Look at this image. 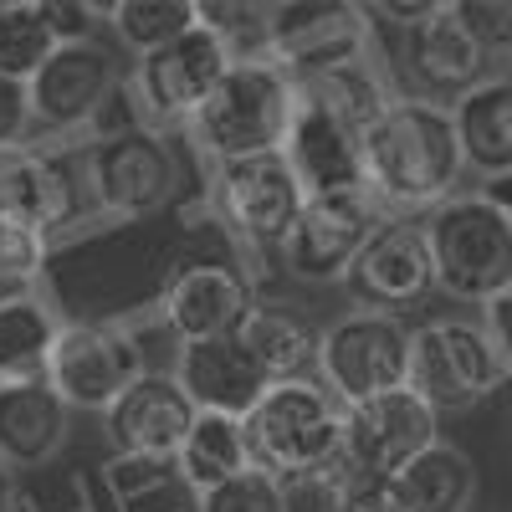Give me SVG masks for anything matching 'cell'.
<instances>
[{"label": "cell", "instance_id": "obj_2", "mask_svg": "<svg viewBox=\"0 0 512 512\" xmlns=\"http://www.w3.org/2000/svg\"><path fill=\"white\" fill-rule=\"evenodd\" d=\"M251 466L282 487L297 482H333L344 461V405L318 379H287L256 400L241 420Z\"/></svg>", "mask_w": 512, "mask_h": 512}, {"label": "cell", "instance_id": "obj_6", "mask_svg": "<svg viewBox=\"0 0 512 512\" xmlns=\"http://www.w3.org/2000/svg\"><path fill=\"white\" fill-rule=\"evenodd\" d=\"M502 359L492 338L472 318H431L410 338V390L431 405L436 415L477 410L502 390Z\"/></svg>", "mask_w": 512, "mask_h": 512}, {"label": "cell", "instance_id": "obj_28", "mask_svg": "<svg viewBox=\"0 0 512 512\" xmlns=\"http://www.w3.org/2000/svg\"><path fill=\"white\" fill-rule=\"evenodd\" d=\"M103 482L118 512H195V492L175 456H108Z\"/></svg>", "mask_w": 512, "mask_h": 512}, {"label": "cell", "instance_id": "obj_7", "mask_svg": "<svg viewBox=\"0 0 512 512\" xmlns=\"http://www.w3.org/2000/svg\"><path fill=\"white\" fill-rule=\"evenodd\" d=\"M149 374L144 344L134 328L93 318V323H62L57 349L47 359V384L62 395L67 410H98L108 415L134 384Z\"/></svg>", "mask_w": 512, "mask_h": 512}, {"label": "cell", "instance_id": "obj_11", "mask_svg": "<svg viewBox=\"0 0 512 512\" xmlns=\"http://www.w3.org/2000/svg\"><path fill=\"white\" fill-rule=\"evenodd\" d=\"M88 185L108 216L139 221L154 216L175 200L180 164L169 154V144L149 128H128V134H108L88 154Z\"/></svg>", "mask_w": 512, "mask_h": 512}, {"label": "cell", "instance_id": "obj_24", "mask_svg": "<svg viewBox=\"0 0 512 512\" xmlns=\"http://www.w3.org/2000/svg\"><path fill=\"white\" fill-rule=\"evenodd\" d=\"M236 338L251 349V359L262 364V374L272 384L313 379L318 374V333H313V323L303 313H292V308L251 303V313H246Z\"/></svg>", "mask_w": 512, "mask_h": 512}, {"label": "cell", "instance_id": "obj_1", "mask_svg": "<svg viewBox=\"0 0 512 512\" xmlns=\"http://www.w3.org/2000/svg\"><path fill=\"white\" fill-rule=\"evenodd\" d=\"M461 144L451 108L425 103L415 93L390 98L369 134H364V180L379 210L390 216H415V210H436L456 195L461 180Z\"/></svg>", "mask_w": 512, "mask_h": 512}, {"label": "cell", "instance_id": "obj_25", "mask_svg": "<svg viewBox=\"0 0 512 512\" xmlns=\"http://www.w3.org/2000/svg\"><path fill=\"white\" fill-rule=\"evenodd\" d=\"M57 333H62V318L41 292L0 297V384L47 374Z\"/></svg>", "mask_w": 512, "mask_h": 512}, {"label": "cell", "instance_id": "obj_35", "mask_svg": "<svg viewBox=\"0 0 512 512\" xmlns=\"http://www.w3.org/2000/svg\"><path fill=\"white\" fill-rule=\"evenodd\" d=\"M333 512H410L405 492L395 477H369V472H349L333 487Z\"/></svg>", "mask_w": 512, "mask_h": 512}, {"label": "cell", "instance_id": "obj_22", "mask_svg": "<svg viewBox=\"0 0 512 512\" xmlns=\"http://www.w3.org/2000/svg\"><path fill=\"white\" fill-rule=\"evenodd\" d=\"M405 67L415 77V98L425 103H456L477 88V82H487V52L477 47L472 36H466V26L456 21L451 6H441L425 26L405 31Z\"/></svg>", "mask_w": 512, "mask_h": 512}, {"label": "cell", "instance_id": "obj_15", "mask_svg": "<svg viewBox=\"0 0 512 512\" xmlns=\"http://www.w3.org/2000/svg\"><path fill=\"white\" fill-rule=\"evenodd\" d=\"M118 88V57L103 41H62V47L41 62V72L26 82L31 93V123L47 134H72V128L93 123L103 103Z\"/></svg>", "mask_w": 512, "mask_h": 512}, {"label": "cell", "instance_id": "obj_32", "mask_svg": "<svg viewBox=\"0 0 512 512\" xmlns=\"http://www.w3.org/2000/svg\"><path fill=\"white\" fill-rule=\"evenodd\" d=\"M195 512H292V497L282 482H272L267 472H241L221 487H210L195 497Z\"/></svg>", "mask_w": 512, "mask_h": 512}, {"label": "cell", "instance_id": "obj_21", "mask_svg": "<svg viewBox=\"0 0 512 512\" xmlns=\"http://www.w3.org/2000/svg\"><path fill=\"white\" fill-rule=\"evenodd\" d=\"M67 436H72V410L47 384V374L0 384V466L6 472L47 466L67 446Z\"/></svg>", "mask_w": 512, "mask_h": 512}, {"label": "cell", "instance_id": "obj_33", "mask_svg": "<svg viewBox=\"0 0 512 512\" xmlns=\"http://www.w3.org/2000/svg\"><path fill=\"white\" fill-rule=\"evenodd\" d=\"M47 251H52V241L41 231L0 221V297L31 292V282L41 277V267H47Z\"/></svg>", "mask_w": 512, "mask_h": 512}, {"label": "cell", "instance_id": "obj_10", "mask_svg": "<svg viewBox=\"0 0 512 512\" xmlns=\"http://www.w3.org/2000/svg\"><path fill=\"white\" fill-rule=\"evenodd\" d=\"M267 57L292 82L328 72L338 62H359L369 57V16L364 6H338V0L267 6Z\"/></svg>", "mask_w": 512, "mask_h": 512}, {"label": "cell", "instance_id": "obj_38", "mask_svg": "<svg viewBox=\"0 0 512 512\" xmlns=\"http://www.w3.org/2000/svg\"><path fill=\"white\" fill-rule=\"evenodd\" d=\"M436 11H441V0H374V6H364V16H379V21H390L400 31L425 26Z\"/></svg>", "mask_w": 512, "mask_h": 512}, {"label": "cell", "instance_id": "obj_9", "mask_svg": "<svg viewBox=\"0 0 512 512\" xmlns=\"http://www.w3.org/2000/svg\"><path fill=\"white\" fill-rule=\"evenodd\" d=\"M303 185H297L292 164L282 154H256V159H231L216 164V210L236 231L241 246L282 251L287 231L303 216Z\"/></svg>", "mask_w": 512, "mask_h": 512}, {"label": "cell", "instance_id": "obj_31", "mask_svg": "<svg viewBox=\"0 0 512 512\" xmlns=\"http://www.w3.org/2000/svg\"><path fill=\"white\" fill-rule=\"evenodd\" d=\"M103 16H108V26L123 47L149 57V52L169 47L175 36H185L195 26V0H118Z\"/></svg>", "mask_w": 512, "mask_h": 512}, {"label": "cell", "instance_id": "obj_17", "mask_svg": "<svg viewBox=\"0 0 512 512\" xmlns=\"http://www.w3.org/2000/svg\"><path fill=\"white\" fill-rule=\"evenodd\" d=\"M282 159L292 164L303 195H359V190H369V180H364V134H354L349 123H338L333 113H323L303 98H297Z\"/></svg>", "mask_w": 512, "mask_h": 512}, {"label": "cell", "instance_id": "obj_20", "mask_svg": "<svg viewBox=\"0 0 512 512\" xmlns=\"http://www.w3.org/2000/svg\"><path fill=\"white\" fill-rule=\"evenodd\" d=\"M251 313V287L231 267H180L164 287V323L180 344H210V338L241 333Z\"/></svg>", "mask_w": 512, "mask_h": 512}, {"label": "cell", "instance_id": "obj_8", "mask_svg": "<svg viewBox=\"0 0 512 512\" xmlns=\"http://www.w3.org/2000/svg\"><path fill=\"white\" fill-rule=\"evenodd\" d=\"M441 441V415L425 405L410 384L390 395H374L344 410V461H338V477L349 472H369V477H400L405 466L431 451ZM328 482V487H333Z\"/></svg>", "mask_w": 512, "mask_h": 512}, {"label": "cell", "instance_id": "obj_19", "mask_svg": "<svg viewBox=\"0 0 512 512\" xmlns=\"http://www.w3.org/2000/svg\"><path fill=\"white\" fill-rule=\"evenodd\" d=\"M175 379L200 415H231V420H246L256 400L272 390V379L262 374V364L251 359V349L236 333L210 338V344H185Z\"/></svg>", "mask_w": 512, "mask_h": 512}, {"label": "cell", "instance_id": "obj_4", "mask_svg": "<svg viewBox=\"0 0 512 512\" xmlns=\"http://www.w3.org/2000/svg\"><path fill=\"white\" fill-rule=\"evenodd\" d=\"M420 226L431 246L436 292L477 308L512 292V226L482 190L441 200Z\"/></svg>", "mask_w": 512, "mask_h": 512}, {"label": "cell", "instance_id": "obj_3", "mask_svg": "<svg viewBox=\"0 0 512 512\" xmlns=\"http://www.w3.org/2000/svg\"><path fill=\"white\" fill-rule=\"evenodd\" d=\"M292 113H297V82L272 57H251L231 62L221 88L195 108L190 134L216 164L282 154Z\"/></svg>", "mask_w": 512, "mask_h": 512}, {"label": "cell", "instance_id": "obj_29", "mask_svg": "<svg viewBox=\"0 0 512 512\" xmlns=\"http://www.w3.org/2000/svg\"><path fill=\"white\" fill-rule=\"evenodd\" d=\"M175 466H180V477L190 482L195 497L231 482V477H241V472H251V451H246L241 420H231V415H195L185 446L175 451Z\"/></svg>", "mask_w": 512, "mask_h": 512}, {"label": "cell", "instance_id": "obj_13", "mask_svg": "<svg viewBox=\"0 0 512 512\" xmlns=\"http://www.w3.org/2000/svg\"><path fill=\"white\" fill-rule=\"evenodd\" d=\"M349 292L359 308L374 313H405L415 303L436 292V272H431V246H425V226L415 216H384L374 226V236L364 241V251L349 267Z\"/></svg>", "mask_w": 512, "mask_h": 512}, {"label": "cell", "instance_id": "obj_34", "mask_svg": "<svg viewBox=\"0 0 512 512\" xmlns=\"http://www.w3.org/2000/svg\"><path fill=\"white\" fill-rule=\"evenodd\" d=\"M456 21L492 57H512V0H456Z\"/></svg>", "mask_w": 512, "mask_h": 512}, {"label": "cell", "instance_id": "obj_37", "mask_svg": "<svg viewBox=\"0 0 512 512\" xmlns=\"http://www.w3.org/2000/svg\"><path fill=\"white\" fill-rule=\"evenodd\" d=\"M482 328H487L492 349H497V359H502V369H507V379H512V292L492 297V303L482 308Z\"/></svg>", "mask_w": 512, "mask_h": 512}, {"label": "cell", "instance_id": "obj_39", "mask_svg": "<svg viewBox=\"0 0 512 512\" xmlns=\"http://www.w3.org/2000/svg\"><path fill=\"white\" fill-rule=\"evenodd\" d=\"M482 195L502 210V216H507V226H512V175H497V180H487L482 185Z\"/></svg>", "mask_w": 512, "mask_h": 512}, {"label": "cell", "instance_id": "obj_16", "mask_svg": "<svg viewBox=\"0 0 512 512\" xmlns=\"http://www.w3.org/2000/svg\"><path fill=\"white\" fill-rule=\"evenodd\" d=\"M77 210H82V169L67 154L36 144L0 149V221H16L52 241L62 226L77 221Z\"/></svg>", "mask_w": 512, "mask_h": 512}, {"label": "cell", "instance_id": "obj_14", "mask_svg": "<svg viewBox=\"0 0 512 512\" xmlns=\"http://www.w3.org/2000/svg\"><path fill=\"white\" fill-rule=\"evenodd\" d=\"M231 47L216 36V31H205L200 21L175 36L169 47L139 57L134 67V93L144 103V113L154 123H175V118H195V108L221 88V77L231 72Z\"/></svg>", "mask_w": 512, "mask_h": 512}, {"label": "cell", "instance_id": "obj_12", "mask_svg": "<svg viewBox=\"0 0 512 512\" xmlns=\"http://www.w3.org/2000/svg\"><path fill=\"white\" fill-rule=\"evenodd\" d=\"M384 221V210L374 205L369 190L359 195H308L303 216L282 241V262L292 277L303 282H344L354 256Z\"/></svg>", "mask_w": 512, "mask_h": 512}, {"label": "cell", "instance_id": "obj_23", "mask_svg": "<svg viewBox=\"0 0 512 512\" xmlns=\"http://www.w3.org/2000/svg\"><path fill=\"white\" fill-rule=\"evenodd\" d=\"M451 123L466 169H477L487 180L512 175V72L487 77L466 98H456Z\"/></svg>", "mask_w": 512, "mask_h": 512}, {"label": "cell", "instance_id": "obj_27", "mask_svg": "<svg viewBox=\"0 0 512 512\" xmlns=\"http://www.w3.org/2000/svg\"><path fill=\"white\" fill-rule=\"evenodd\" d=\"M297 98L333 113L338 123H349L354 134H369V123L390 108V93H384V77L374 72L369 57L359 62H338L328 72H313V77H297Z\"/></svg>", "mask_w": 512, "mask_h": 512}, {"label": "cell", "instance_id": "obj_5", "mask_svg": "<svg viewBox=\"0 0 512 512\" xmlns=\"http://www.w3.org/2000/svg\"><path fill=\"white\" fill-rule=\"evenodd\" d=\"M410 338L415 328L395 313L354 308L318 333V384L338 405H359L410 384Z\"/></svg>", "mask_w": 512, "mask_h": 512}, {"label": "cell", "instance_id": "obj_36", "mask_svg": "<svg viewBox=\"0 0 512 512\" xmlns=\"http://www.w3.org/2000/svg\"><path fill=\"white\" fill-rule=\"evenodd\" d=\"M31 134H36V123H31V93H26V82L0 77V149H16Z\"/></svg>", "mask_w": 512, "mask_h": 512}, {"label": "cell", "instance_id": "obj_26", "mask_svg": "<svg viewBox=\"0 0 512 512\" xmlns=\"http://www.w3.org/2000/svg\"><path fill=\"white\" fill-rule=\"evenodd\" d=\"M395 482L410 512H472L477 502V466L451 441H436L431 451H420Z\"/></svg>", "mask_w": 512, "mask_h": 512}, {"label": "cell", "instance_id": "obj_40", "mask_svg": "<svg viewBox=\"0 0 512 512\" xmlns=\"http://www.w3.org/2000/svg\"><path fill=\"white\" fill-rule=\"evenodd\" d=\"M26 497H21V487H16V472H6V466H0V512H16Z\"/></svg>", "mask_w": 512, "mask_h": 512}, {"label": "cell", "instance_id": "obj_18", "mask_svg": "<svg viewBox=\"0 0 512 512\" xmlns=\"http://www.w3.org/2000/svg\"><path fill=\"white\" fill-rule=\"evenodd\" d=\"M195 405L180 390L175 374H144L134 390H128L108 415H103V431L113 456H175L195 425Z\"/></svg>", "mask_w": 512, "mask_h": 512}, {"label": "cell", "instance_id": "obj_30", "mask_svg": "<svg viewBox=\"0 0 512 512\" xmlns=\"http://www.w3.org/2000/svg\"><path fill=\"white\" fill-rule=\"evenodd\" d=\"M62 47L52 31L47 0H0V77L31 82L52 52Z\"/></svg>", "mask_w": 512, "mask_h": 512}]
</instances>
